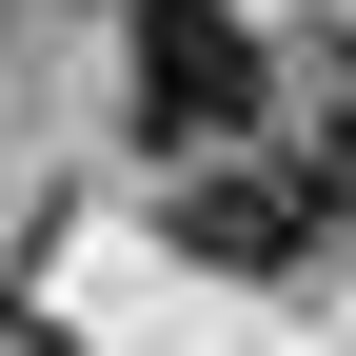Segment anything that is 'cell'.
I'll return each mask as SVG.
<instances>
[{"label":"cell","mask_w":356,"mask_h":356,"mask_svg":"<svg viewBox=\"0 0 356 356\" xmlns=\"http://www.w3.org/2000/svg\"><path fill=\"white\" fill-rule=\"evenodd\" d=\"M277 99V40L238 20V0H139V40H119V119H139V139H238V119Z\"/></svg>","instance_id":"1"},{"label":"cell","mask_w":356,"mask_h":356,"mask_svg":"<svg viewBox=\"0 0 356 356\" xmlns=\"http://www.w3.org/2000/svg\"><path fill=\"white\" fill-rule=\"evenodd\" d=\"M297 198L356 218V40H317V139H297Z\"/></svg>","instance_id":"2"}]
</instances>
